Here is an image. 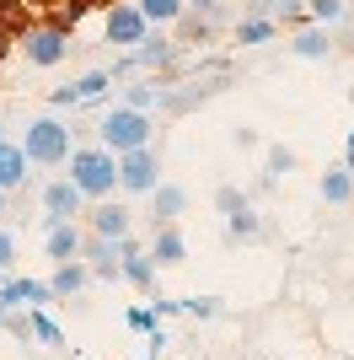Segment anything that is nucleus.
<instances>
[{
  "mask_svg": "<svg viewBox=\"0 0 354 360\" xmlns=\"http://www.w3.org/2000/svg\"><path fill=\"white\" fill-rule=\"evenodd\" d=\"M150 135H156L150 113H140V108H124V103H113V108L103 113V124H97V146H103V150H113V156L150 146Z\"/></svg>",
  "mask_w": 354,
  "mask_h": 360,
  "instance_id": "7ed1b4c3",
  "label": "nucleus"
},
{
  "mask_svg": "<svg viewBox=\"0 0 354 360\" xmlns=\"http://www.w3.org/2000/svg\"><path fill=\"white\" fill-rule=\"evenodd\" d=\"M27 150L16 146V140H0V194H16L22 183H27Z\"/></svg>",
  "mask_w": 354,
  "mask_h": 360,
  "instance_id": "dca6fc26",
  "label": "nucleus"
},
{
  "mask_svg": "<svg viewBox=\"0 0 354 360\" xmlns=\"http://www.w3.org/2000/svg\"><path fill=\"white\" fill-rule=\"evenodd\" d=\"M32 22H38V11H32L27 0H0V27L11 32V38H22Z\"/></svg>",
  "mask_w": 354,
  "mask_h": 360,
  "instance_id": "5701e85b",
  "label": "nucleus"
},
{
  "mask_svg": "<svg viewBox=\"0 0 354 360\" xmlns=\"http://www.w3.org/2000/svg\"><path fill=\"white\" fill-rule=\"evenodd\" d=\"M177 312H188L193 323H199V317H215L221 312V296H188V301H177Z\"/></svg>",
  "mask_w": 354,
  "mask_h": 360,
  "instance_id": "c756f323",
  "label": "nucleus"
},
{
  "mask_svg": "<svg viewBox=\"0 0 354 360\" xmlns=\"http://www.w3.org/2000/svg\"><path fill=\"white\" fill-rule=\"evenodd\" d=\"M172 27H177V49H188V44H209V38H215V16H204V11H183Z\"/></svg>",
  "mask_w": 354,
  "mask_h": 360,
  "instance_id": "a211bd4d",
  "label": "nucleus"
},
{
  "mask_svg": "<svg viewBox=\"0 0 354 360\" xmlns=\"http://www.w3.org/2000/svg\"><path fill=\"white\" fill-rule=\"evenodd\" d=\"M6 328H11L16 339H32V333H27V312H6Z\"/></svg>",
  "mask_w": 354,
  "mask_h": 360,
  "instance_id": "72a5a7b5",
  "label": "nucleus"
},
{
  "mask_svg": "<svg viewBox=\"0 0 354 360\" xmlns=\"http://www.w3.org/2000/svg\"><path fill=\"white\" fill-rule=\"evenodd\" d=\"M81 264L91 269V280H107V285H118V242L91 237V231H86V242H81Z\"/></svg>",
  "mask_w": 354,
  "mask_h": 360,
  "instance_id": "9b49d317",
  "label": "nucleus"
},
{
  "mask_svg": "<svg viewBox=\"0 0 354 360\" xmlns=\"http://www.w3.org/2000/svg\"><path fill=\"white\" fill-rule=\"evenodd\" d=\"M183 6H188V11H204V16L221 11V0H183Z\"/></svg>",
  "mask_w": 354,
  "mask_h": 360,
  "instance_id": "f704fd0d",
  "label": "nucleus"
},
{
  "mask_svg": "<svg viewBox=\"0 0 354 360\" xmlns=\"http://www.w3.org/2000/svg\"><path fill=\"white\" fill-rule=\"evenodd\" d=\"M103 38H107V44H118V49L145 44V38H150V22H145V11H140L134 0H113V6L103 11Z\"/></svg>",
  "mask_w": 354,
  "mask_h": 360,
  "instance_id": "423d86ee",
  "label": "nucleus"
},
{
  "mask_svg": "<svg viewBox=\"0 0 354 360\" xmlns=\"http://www.w3.org/2000/svg\"><path fill=\"white\" fill-rule=\"evenodd\" d=\"M6 215H11V194H0V221H6Z\"/></svg>",
  "mask_w": 354,
  "mask_h": 360,
  "instance_id": "e433bc0d",
  "label": "nucleus"
},
{
  "mask_svg": "<svg viewBox=\"0 0 354 360\" xmlns=\"http://www.w3.org/2000/svg\"><path fill=\"white\" fill-rule=\"evenodd\" d=\"M11 54H16V38H11V32H6V27H0V65L11 60Z\"/></svg>",
  "mask_w": 354,
  "mask_h": 360,
  "instance_id": "c9c22d12",
  "label": "nucleus"
},
{
  "mask_svg": "<svg viewBox=\"0 0 354 360\" xmlns=\"http://www.w3.org/2000/svg\"><path fill=\"white\" fill-rule=\"evenodd\" d=\"M16 49L27 54V65H38V70H54V65H65L70 60V32H59V27H48V22H32L22 38H16Z\"/></svg>",
  "mask_w": 354,
  "mask_h": 360,
  "instance_id": "20e7f679",
  "label": "nucleus"
},
{
  "mask_svg": "<svg viewBox=\"0 0 354 360\" xmlns=\"http://www.w3.org/2000/svg\"><path fill=\"white\" fill-rule=\"evenodd\" d=\"M242 205H247V194H242V188H236V183H221V188H215V210H221V215L242 210Z\"/></svg>",
  "mask_w": 354,
  "mask_h": 360,
  "instance_id": "7c9ffc66",
  "label": "nucleus"
},
{
  "mask_svg": "<svg viewBox=\"0 0 354 360\" xmlns=\"http://www.w3.org/2000/svg\"><path fill=\"white\" fill-rule=\"evenodd\" d=\"M145 253L156 258V269H177V264L188 258V242H183L177 226H156V237L145 242Z\"/></svg>",
  "mask_w": 354,
  "mask_h": 360,
  "instance_id": "4468645a",
  "label": "nucleus"
},
{
  "mask_svg": "<svg viewBox=\"0 0 354 360\" xmlns=\"http://www.w3.org/2000/svg\"><path fill=\"white\" fill-rule=\"evenodd\" d=\"M225 237H231V242H263V215L252 210V205L231 210V215H225Z\"/></svg>",
  "mask_w": 354,
  "mask_h": 360,
  "instance_id": "aec40b11",
  "label": "nucleus"
},
{
  "mask_svg": "<svg viewBox=\"0 0 354 360\" xmlns=\"http://www.w3.org/2000/svg\"><path fill=\"white\" fill-rule=\"evenodd\" d=\"M306 16L317 22V27H339L343 16H349V0H311Z\"/></svg>",
  "mask_w": 354,
  "mask_h": 360,
  "instance_id": "a878e982",
  "label": "nucleus"
},
{
  "mask_svg": "<svg viewBox=\"0 0 354 360\" xmlns=\"http://www.w3.org/2000/svg\"><path fill=\"white\" fill-rule=\"evenodd\" d=\"M290 54H295V60H327V54H333V32L317 27V22H311V27H295Z\"/></svg>",
  "mask_w": 354,
  "mask_h": 360,
  "instance_id": "f3484780",
  "label": "nucleus"
},
{
  "mask_svg": "<svg viewBox=\"0 0 354 360\" xmlns=\"http://www.w3.org/2000/svg\"><path fill=\"white\" fill-rule=\"evenodd\" d=\"M317 188H322V199H327V205H349V199H354V178L343 172V162H339V167H327Z\"/></svg>",
  "mask_w": 354,
  "mask_h": 360,
  "instance_id": "4be33fe9",
  "label": "nucleus"
},
{
  "mask_svg": "<svg viewBox=\"0 0 354 360\" xmlns=\"http://www.w3.org/2000/svg\"><path fill=\"white\" fill-rule=\"evenodd\" d=\"M0 307H6V312H32V307H54V290H48V280H27V274H11V280H0Z\"/></svg>",
  "mask_w": 354,
  "mask_h": 360,
  "instance_id": "0eeeda50",
  "label": "nucleus"
},
{
  "mask_svg": "<svg viewBox=\"0 0 354 360\" xmlns=\"http://www.w3.org/2000/svg\"><path fill=\"white\" fill-rule=\"evenodd\" d=\"M156 97H162V81L150 75V81H134V86H124V97H118V103H124V108H140V113H150V108H156Z\"/></svg>",
  "mask_w": 354,
  "mask_h": 360,
  "instance_id": "393cba45",
  "label": "nucleus"
},
{
  "mask_svg": "<svg viewBox=\"0 0 354 360\" xmlns=\"http://www.w3.org/2000/svg\"><path fill=\"white\" fill-rule=\"evenodd\" d=\"M274 38H280V22H274V16H242V22H236V44L242 49L274 44Z\"/></svg>",
  "mask_w": 354,
  "mask_h": 360,
  "instance_id": "6ab92c4d",
  "label": "nucleus"
},
{
  "mask_svg": "<svg viewBox=\"0 0 354 360\" xmlns=\"http://www.w3.org/2000/svg\"><path fill=\"white\" fill-rule=\"evenodd\" d=\"M27 333L32 339H44V345H65V333H59V323L44 312V307H32L27 312Z\"/></svg>",
  "mask_w": 354,
  "mask_h": 360,
  "instance_id": "cd10ccee",
  "label": "nucleus"
},
{
  "mask_svg": "<svg viewBox=\"0 0 354 360\" xmlns=\"http://www.w3.org/2000/svg\"><path fill=\"white\" fill-rule=\"evenodd\" d=\"M107 86H113V75H107V70H86L81 81H70V97H75V108H86V103H103Z\"/></svg>",
  "mask_w": 354,
  "mask_h": 360,
  "instance_id": "412c9836",
  "label": "nucleus"
},
{
  "mask_svg": "<svg viewBox=\"0 0 354 360\" xmlns=\"http://www.w3.org/2000/svg\"><path fill=\"white\" fill-rule=\"evenodd\" d=\"M16 253H22V248H16V231H11V226H0V280H11V274H16Z\"/></svg>",
  "mask_w": 354,
  "mask_h": 360,
  "instance_id": "c85d7f7f",
  "label": "nucleus"
},
{
  "mask_svg": "<svg viewBox=\"0 0 354 360\" xmlns=\"http://www.w3.org/2000/svg\"><path fill=\"white\" fill-rule=\"evenodd\" d=\"M134 6H140V11H145V22H150V27H172L177 16L188 11V6H183V0H134Z\"/></svg>",
  "mask_w": 354,
  "mask_h": 360,
  "instance_id": "b1692460",
  "label": "nucleus"
},
{
  "mask_svg": "<svg viewBox=\"0 0 354 360\" xmlns=\"http://www.w3.org/2000/svg\"><path fill=\"white\" fill-rule=\"evenodd\" d=\"M284 172H295V150L290 146H268L263 150V183L284 178Z\"/></svg>",
  "mask_w": 354,
  "mask_h": 360,
  "instance_id": "bb28decb",
  "label": "nucleus"
},
{
  "mask_svg": "<svg viewBox=\"0 0 354 360\" xmlns=\"http://www.w3.org/2000/svg\"><path fill=\"white\" fill-rule=\"evenodd\" d=\"M162 183V156L150 146H140V150H124L118 156V194H129V199H145L150 188Z\"/></svg>",
  "mask_w": 354,
  "mask_h": 360,
  "instance_id": "39448f33",
  "label": "nucleus"
},
{
  "mask_svg": "<svg viewBox=\"0 0 354 360\" xmlns=\"http://www.w3.org/2000/svg\"><path fill=\"white\" fill-rule=\"evenodd\" d=\"M86 285H91V269L81 264V258H70V264H54V274H48V290H54V301L81 296Z\"/></svg>",
  "mask_w": 354,
  "mask_h": 360,
  "instance_id": "2eb2a0df",
  "label": "nucleus"
},
{
  "mask_svg": "<svg viewBox=\"0 0 354 360\" xmlns=\"http://www.w3.org/2000/svg\"><path fill=\"white\" fill-rule=\"evenodd\" d=\"M0 140H6V124H0Z\"/></svg>",
  "mask_w": 354,
  "mask_h": 360,
  "instance_id": "ea45409f",
  "label": "nucleus"
},
{
  "mask_svg": "<svg viewBox=\"0 0 354 360\" xmlns=\"http://www.w3.org/2000/svg\"><path fill=\"white\" fill-rule=\"evenodd\" d=\"M16 146L27 150L32 167H65L75 150V129L65 119H54V113H38V119H27V135L16 140Z\"/></svg>",
  "mask_w": 354,
  "mask_h": 360,
  "instance_id": "f03ea898",
  "label": "nucleus"
},
{
  "mask_svg": "<svg viewBox=\"0 0 354 360\" xmlns=\"http://www.w3.org/2000/svg\"><path fill=\"white\" fill-rule=\"evenodd\" d=\"M129 205H118V199H97L86 210V231L91 237H107V242H118V237H129Z\"/></svg>",
  "mask_w": 354,
  "mask_h": 360,
  "instance_id": "1a4fd4ad",
  "label": "nucleus"
},
{
  "mask_svg": "<svg viewBox=\"0 0 354 360\" xmlns=\"http://www.w3.org/2000/svg\"><path fill=\"white\" fill-rule=\"evenodd\" d=\"M65 167H70L65 178L81 188V199H86V205L113 199V188H118V156H113V150H103V146H75Z\"/></svg>",
  "mask_w": 354,
  "mask_h": 360,
  "instance_id": "f257e3e1",
  "label": "nucleus"
},
{
  "mask_svg": "<svg viewBox=\"0 0 354 360\" xmlns=\"http://www.w3.org/2000/svg\"><path fill=\"white\" fill-rule=\"evenodd\" d=\"M156 323H162V317L150 312V307H129V328H134V333H150Z\"/></svg>",
  "mask_w": 354,
  "mask_h": 360,
  "instance_id": "2f4dec72",
  "label": "nucleus"
},
{
  "mask_svg": "<svg viewBox=\"0 0 354 360\" xmlns=\"http://www.w3.org/2000/svg\"><path fill=\"white\" fill-rule=\"evenodd\" d=\"M81 242H86V231H81L75 221L44 226V253L54 258V264H70V258H81Z\"/></svg>",
  "mask_w": 354,
  "mask_h": 360,
  "instance_id": "f8f14e48",
  "label": "nucleus"
},
{
  "mask_svg": "<svg viewBox=\"0 0 354 360\" xmlns=\"http://www.w3.org/2000/svg\"><path fill=\"white\" fill-rule=\"evenodd\" d=\"M145 199H150V221L156 226H177V215L188 210V188H177V183H156Z\"/></svg>",
  "mask_w": 354,
  "mask_h": 360,
  "instance_id": "ddd939ff",
  "label": "nucleus"
},
{
  "mask_svg": "<svg viewBox=\"0 0 354 360\" xmlns=\"http://www.w3.org/2000/svg\"><path fill=\"white\" fill-rule=\"evenodd\" d=\"M284 0H247V16H280Z\"/></svg>",
  "mask_w": 354,
  "mask_h": 360,
  "instance_id": "473e14b6",
  "label": "nucleus"
},
{
  "mask_svg": "<svg viewBox=\"0 0 354 360\" xmlns=\"http://www.w3.org/2000/svg\"><path fill=\"white\" fill-rule=\"evenodd\" d=\"M0 328H6V307H0Z\"/></svg>",
  "mask_w": 354,
  "mask_h": 360,
  "instance_id": "58836bf2",
  "label": "nucleus"
},
{
  "mask_svg": "<svg viewBox=\"0 0 354 360\" xmlns=\"http://www.w3.org/2000/svg\"><path fill=\"white\" fill-rule=\"evenodd\" d=\"M75 215H86V199H81V188H75L70 178L44 183V226H54V221H75Z\"/></svg>",
  "mask_w": 354,
  "mask_h": 360,
  "instance_id": "6e6552de",
  "label": "nucleus"
},
{
  "mask_svg": "<svg viewBox=\"0 0 354 360\" xmlns=\"http://www.w3.org/2000/svg\"><path fill=\"white\" fill-rule=\"evenodd\" d=\"M343 156H354V129H349V150H343Z\"/></svg>",
  "mask_w": 354,
  "mask_h": 360,
  "instance_id": "4c0bfd02",
  "label": "nucleus"
},
{
  "mask_svg": "<svg viewBox=\"0 0 354 360\" xmlns=\"http://www.w3.org/2000/svg\"><path fill=\"white\" fill-rule=\"evenodd\" d=\"M134 60V70H177V60H183V49H177V38H145V44H134V49H124Z\"/></svg>",
  "mask_w": 354,
  "mask_h": 360,
  "instance_id": "9d476101",
  "label": "nucleus"
}]
</instances>
